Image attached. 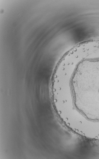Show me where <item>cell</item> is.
<instances>
[{
    "label": "cell",
    "mask_w": 99,
    "mask_h": 159,
    "mask_svg": "<svg viewBox=\"0 0 99 159\" xmlns=\"http://www.w3.org/2000/svg\"><path fill=\"white\" fill-rule=\"evenodd\" d=\"M64 82L75 109L88 120L99 123V56L78 63Z\"/></svg>",
    "instance_id": "6da1fadb"
}]
</instances>
